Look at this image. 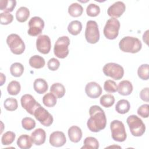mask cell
Segmentation results:
<instances>
[{
  "instance_id": "cell-1",
  "label": "cell",
  "mask_w": 149,
  "mask_h": 149,
  "mask_svg": "<svg viewBox=\"0 0 149 149\" xmlns=\"http://www.w3.org/2000/svg\"><path fill=\"white\" fill-rule=\"evenodd\" d=\"M90 118L87 125L93 132H98L104 129L107 125V118L104 110L98 105H93L89 109Z\"/></svg>"
},
{
  "instance_id": "cell-2",
  "label": "cell",
  "mask_w": 149,
  "mask_h": 149,
  "mask_svg": "<svg viewBox=\"0 0 149 149\" xmlns=\"http://www.w3.org/2000/svg\"><path fill=\"white\" fill-rule=\"evenodd\" d=\"M119 47L123 52L134 54L141 50L142 44L140 40L136 37L126 36L121 39Z\"/></svg>"
},
{
  "instance_id": "cell-3",
  "label": "cell",
  "mask_w": 149,
  "mask_h": 149,
  "mask_svg": "<svg viewBox=\"0 0 149 149\" xmlns=\"http://www.w3.org/2000/svg\"><path fill=\"white\" fill-rule=\"evenodd\" d=\"M126 122L132 134L136 137L141 136L146 131V126L143 120L135 115H130L126 119Z\"/></svg>"
},
{
  "instance_id": "cell-4",
  "label": "cell",
  "mask_w": 149,
  "mask_h": 149,
  "mask_svg": "<svg viewBox=\"0 0 149 149\" xmlns=\"http://www.w3.org/2000/svg\"><path fill=\"white\" fill-rule=\"evenodd\" d=\"M70 44V39L68 36L59 37L55 43L54 52L55 55L61 59L66 58L69 54L68 47Z\"/></svg>"
},
{
  "instance_id": "cell-5",
  "label": "cell",
  "mask_w": 149,
  "mask_h": 149,
  "mask_svg": "<svg viewBox=\"0 0 149 149\" xmlns=\"http://www.w3.org/2000/svg\"><path fill=\"white\" fill-rule=\"evenodd\" d=\"M6 42L11 52L16 55L23 53L25 50V44L20 37L16 34H10L7 37Z\"/></svg>"
},
{
  "instance_id": "cell-6",
  "label": "cell",
  "mask_w": 149,
  "mask_h": 149,
  "mask_svg": "<svg viewBox=\"0 0 149 149\" xmlns=\"http://www.w3.org/2000/svg\"><path fill=\"white\" fill-rule=\"evenodd\" d=\"M111 136L112 139L116 141H124L126 137V133L124 124L119 120H114L110 124Z\"/></svg>"
},
{
  "instance_id": "cell-7",
  "label": "cell",
  "mask_w": 149,
  "mask_h": 149,
  "mask_svg": "<svg viewBox=\"0 0 149 149\" xmlns=\"http://www.w3.org/2000/svg\"><path fill=\"white\" fill-rule=\"evenodd\" d=\"M120 29L119 21L113 17L108 19L104 28V34L105 37L109 40L115 39L118 34Z\"/></svg>"
},
{
  "instance_id": "cell-8",
  "label": "cell",
  "mask_w": 149,
  "mask_h": 149,
  "mask_svg": "<svg viewBox=\"0 0 149 149\" xmlns=\"http://www.w3.org/2000/svg\"><path fill=\"white\" fill-rule=\"evenodd\" d=\"M85 38L90 44H95L100 39V31L98 26L95 21L88 20L86 24L85 30Z\"/></svg>"
},
{
  "instance_id": "cell-9",
  "label": "cell",
  "mask_w": 149,
  "mask_h": 149,
  "mask_svg": "<svg viewBox=\"0 0 149 149\" xmlns=\"http://www.w3.org/2000/svg\"><path fill=\"white\" fill-rule=\"evenodd\" d=\"M102 70L105 76L111 77L115 80L121 79L124 74L123 67L119 64L113 62L106 63L104 66Z\"/></svg>"
},
{
  "instance_id": "cell-10",
  "label": "cell",
  "mask_w": 149,
  "mask_h": 149,
  "mask_svg": "<svg viewBox=\"0 0 149 149\" xmlns=\"http://www.w3.org/2000/svg\"><path fill=\"white\" fill-rule=\"evenodd\" d=\"M33 115L44 126H49L54 120L52 115L47 109L41 107V105L39 106L36 109Z\"/></svg>"
},
{
  "instance_id": "cell-11",
  "label": "cell",
  "mask_w": 149,
  "mask_h": 149,
  "mask_svg": "<svg viewBox=\"0 0 149 149\" xmlns=\"http://www.w3.org/2000/svg\"><path fill=\"white\" fill-rule=\"evenodd\" d=\"M28 34L31 36H37L41 33L44 27V20L38 16H34L29 22Z\"/></svg>"
},
{
  "instance_id": "cell-12",
  "label": "cell",
  "mask_w": 149,
  "mask_h": 149,
  "mask_svg": "<svg viewBox=\"0 0 149 149\" xmlns=\"http://www.w3.org/2000/svg\"><path fill=\"white\" fill-rule=\"evenodd\" d=\"M20 102L22 107L28 113L33 115L36 109L41 105L31 95L29 94H24L21 97Z\"/></svg>"
},
{
  "instance_id": "cell-13",
  "label": "cell",
  "mask_w": 149,
  "mask_h": 149,
  "mask_svg": "<svg viewBox=\"0 0 149 149\" xmlns=\"http://www.w3.org/2000/svg\"><path fill=\"white\" fill-rule=\"evenodd\" d=\"M36 47L41 54H47L51 48V42L49 37L47 35H40L36 40Z\"/></svg>"
},
{
  "instance_id": "cell-14",
  "label": "cell",
  "mask_w": 149,
  "mask_h": 149,
  "mask_svg": "<svg viewBox=\"0 0 149 149\" xmlns=\"http://www.w3.org/2000/svg\"><path fill=\"white\" fill-rule=\"evenodd\" d=\"M126 6L122 1H116L111 5L108 10V15L113 18L119 17L125 11Z\"/></svg>"
},
{
  "instance_id": "cell-15",
  "label": "cell",
  "mask_w": 149,
  "mask_h": 149,
  "mask_svg": "<svg viewBox=\"0 0 149 149\" xmlns=\"http://www.w3.org/2000/svg\"><path fill=\"white\" fill-rule=\"evenodd\" d=\"M102 90L101 86L96 82L91 81L88 83L85 87V92L87 95L91 98H97L99 97Z\"/></svg>"
},
{
  "instance_id": "cell-16",
  "label": "cell",
  "mask_w": 149,
  "mask_h": 149,
  "mask_svg": "<svg viewBox=\"0 0 149 149\" xmlns=\"http://www.w3.org/2000/svg\"><path fill=\"white\" fill-rule=\"evenodd\" d=\"M49 143L51 146L56 147L63 146L66 141V137L62 132L55 131L52 132L49 136Z\"/></svg>"
},
{
  "instance_id": "cell-17",
  "label": "cell",
  "mask_w": 149,
  "mask_h": 149,
  "mask_svg": "<svg viewBox=\"0 0 149 149\" xmlns=\"http://www.w3.org/2000/svg\"><path fill=\"white\" fill-rule=\"evenodd\" d=\"M31 138L33 142L36 145H42L45 141L46 133L42 129L38 128L32 132L31 134Z\"/></svg>"
},
{
  "instance_id": "cell-18",
  "label": "cell",
  "mask_w": 149,
  "mask_h": 149,
  "mask_svg": "<svg viewBox=\"0 0 149 149\" xmlns=\"http://www.w3.org/2000/svg\"><path fill=\"white\" fill-rule=\"evenodd\" d=\"M119 94L122 95H129L133 91V86L129 80H122L119 83L118 90Z\"/></svg>"
},
{
  "instance_id": "cell-19",
  "label": "cell",
  "mask_w": 149,
  "mask_h": 149,
  "mask_svg": "<svg viewBox=\"0 0 149 149\" xmlns=\"http://www.w3.org/2000/svg\"><path fill=\"white\" fill-rule=\"evenodd\" d=\"M68 136L73 143H78L82 137V131L77 126H72L68 129Z\"/></svg>"
},
{
  "instance_id": "cell-20",
  "label": "cell",
  "mask_w": 149,
  "mask_h": 149,
  "mask_svg": "<svg viewBox=\"0 0 149 149\" xmlns=\"http://www.w3.org/2000/svg\"><path fill=\"white\" fill-rule=\"evenodd\" d=\"M33 143L31 137L27 134H22L20 136L17 140V145L21 149L30 148Z\"/></svg>"
},
{
  "instance_id": "cell-21",
  "label": "cell",
  "mask_w": 149,
  "mask_h": 149,
  "mask_svg": "<svg viewBox=\"0 0 149 149\" xmlns=\"http://www.w3.org/2000/svg\"><path fill=\"white\" fill-rule=\"evenodd\" d=\"M33 87L34 90L38 94H41L45 93L48 88L47 81L41 78L37 79L34 80L33 83Z\"/></svg>"
},
{
  "instance_id": "cell-22",
  "label": "cell",
  "mask_w": 149,
  "mask_h": 149,
  "mask_svg": "<svg viewBox=\"0 0 149 149\" xmlns=\"http://www.w3.org/2000/svg\"><path fill=\"white\" fill-rule=\"evenodd\" d=\"M50 91L54 94L57 98H61L64 96L66 90L62 84L60 83H55L51 86Z\"/></svg>"
},
{
  "instance_id": "cell-23",
  "label": "cell",
  "mask_w": 149,
  "mask_h": 149,
  "mask_svg": "<svg viewBox=\"0 0 149 149\" xmlns=\"http://www.w3.org/2000/svg\"><path fill=\"white\" fill-rule=\"evenodd\" d=\"M29 62L30 66L35 69L42 68L45 63L44 58L38 55H35L30 57Z\"/></svg>"
},
{
  "instance_id": "cell-24",
  "label": "cell",
  "mask_w": 149,
  "mask_h": 149,
  "mask_svg": "<svg viewBox=\"0 0 149 149\" xmlns=\"http://www.w3.org/2000/svg\"><path fill=\"white\" fill-rule=\"evenodd\" d=\"M130 108L129 102L125 99L120 100L118 101L115 105V110L116 112L120 114H125L127 113Z\"/></svg>"
},
{
  "instance_id": "cell-25",
  "label": "cell",
  "mask_w": 149,
  "mask_h": 149,
  "mask_svg": "<svg viewBox=\"0 0 149 149\" xmlns=\"http://www.w3.org/2000/svg\"><path fill=\"white\" fill-rule=\"evenodd\" d=\"M30 16V11L25 6L20 7L16 11V18L19 22H25Z\"/></svg>"
},
{
  "instance_id": "cell-26",
  "label": "cell",
  "mask_w": 149,
  "mask_h": 149,
  "mask_svg": "<svg viewBox=\"0 0 149 149\" xmlns=\"http://www.w3.org/2000/svg\"><path fill=\"white\" fill-rule=\"evenodd\" d=\"M16 5L15 0H1L0 1V10L4 12H12Z\"/></svg>"
},
{
  "instance_id": "cell-27",
  "label": "cell",
  "mask_w": 149,
  "mask_h": 149,
  "mask_svg": "<svg viewBox=\"0 0 149 149\" xmlns=\"http://www.w3.org/2000/svg\"><path fill=\"white\" fill-rule=\"evenodd\" d=\"M83 12L82 6L77 2L72 3L68 8V13L72 17H79L81 15Z\"/></svg>"
},
{
  "instance_id": "cell-28",
  "label": "cell",
  "mask_w": 149,
  "mask_h": 149,
  "mask_svg": "<svg viewBox=\"0 0 149 149\" xmlns=\"http://www.w3.org/2000/svg\"><path fill=\"white\" fill-rule=\"evenodd\" d=\"M82 30V24L79 20L72 21L68 26V30L69 33L73 36L79 34Z\"/></svg>"
},
{
  "instance_id": "cell-29",
  "label": "cell",
  "mask_w": 149,
  "mask_h": 149,
  "mask_svg": "<svg viewBox=\"0 0 149 149\" xmlns=\"http://www.w3.org/2000/svg\"><path fill=\"white\" fill-rule=\"evenodd\" d=\"M83 146L81 149H97L99 148V143L98 140L93 137H86L83 142Z\"/></svg>"
},
{
  "instance_id": "cell-30",
  "label": "cell",
  "mask_w": 149,
  "mask_h": 149,
  "mask_svg": "<svg viewBox=\"0 0 149 149\" xmlns=\"http://www.w3.org/2000/svg\"><path fill=\"white\" fill-rule=\"evenodd\" d=\"M24 72L23 65L19 62H15L12 64L10 67V72L14 77H20Z\"/></svg>"
},
{
  "instance_id": "cell-31",
  "label": "cell",
  "mask_w": 149,
  "mask_h": 149,
  "mask_svg": "<svg viewBox=\"0 0 149 149\" xmlns=\"http://www.w3.org/2000/svg\"><path fill=\"white\" fill-rule=\"evenodd\" d=\"M42 102L47 107H53L56 104V97L52 93H48L42 97Z\"/></svg>"
},
{
  "instance_id": "cell-32",
  "label": "cell",
  "mask_w": 149,
  "mask_h": 149,
  "mask_svg": "<svg viewBox=\"0 0 149 149\" xmlns=\"http://www.w3.org/2000/svg\"><path fill=\"white\" fill-rule=\"evenodd\" d=\"M21 86L20 83L16 80L10 81L7 87V91L10 95H16L18 94L20 91Z\"/></svg>"
},
{
  "instance_id": "cell-33",
  "label": "cell",
  "mask_w": 149,
  "mask_h": 149,
  "mask_svg": "<svg viewBox=\"0 0 149 149\" xmlns=\"http://www.w3.org/2000/svg\"><path fill=\"white\" fill-rule=\"evenodd\" d=\"M100 102L101 105L105 108H109L113 105L115 102V97L112 94H104L100 100Z\"/></svg>"
},
{
  "instance_id": "cell-34",
  "label": "cell",
  "mask_w": 149,
  "mask_h": 149,
  "mask_svg": "<svg viewBox=\"0 0 149 149\" xmlns=\"http://www.w3.org/2000/svg\"><path fill=\"white\" fill-rule=\"evenodd\" d=\"M16 134L14 132L11 131H8L5 133L1 138V142L3 145L8 146L11 144L15 140Z\"/></svg>"
},
{
  "instance_id": "cell-35",
  "label": "cell",
  "mask_w": 149,
  "mask_h": 149,
  "mask_svg": "<svg viewBox=\"0 0 149 149\" xmlns=\"http://www.w3.org/2000/svg\"><path fill=\"white\" fill-rule=\"evenodd\" d=\"M5 108L9 111H15L18 107L17 101L14 98H6L3 103Z\"/></svg>"
},
{
  "instance_id": "cell-36",
  "label": "cell",
  "mask_w": 149,
  "mask_h": 149,
  "mask_svg": "<svg viewBox=\"0 0 149 149\" xmlns=\"http://www.w3.org/2000/svg\"><path fill=\"white\" fill-rule=\"evenodd\" d=\"M137 74L141 79L144 80H147L149 78L148 65L143 64L140 65L137 70Z\"/></svg>"
},
{
  "instance_id": "cell-37",
  "label": "cell",
  "mask_w": 149,
  "mask_h": 149,
  "mask_svg": "<svg viewBox=\"0 0 149 149\" xmlns=\"http://www.w3.org/2000/svg\"><path fill=\"white\" fill-rule=\"evenodd\" d=\"M86 13L90 17H95L100 13V8L95 3H90L86 8Z\"/></svg>"
},
{
  "instance_id": "cell-38",
  "label": "cell",
  "mask_w": 149,
  "mask_h": 149,
  "mask_svg": "<svg viewBox=\"0 0 149 149\" xmlns=\"http://www.w3.org/2000/svg\"><path fill=\"white\" fill-rule=\"evenodd\" d=\"M22 125L25 130H31L36 127V122L31 118L25 117L22 120Z\"/></svg>"
},
{
  "instance_id": "cell-39",
  "label": "cell",
  "mask_w": 149,
  "mask_h": 149,
  "mask_svg": "<svg viewBox=\"0 0 149 149\" xmlns=\"http://www.w3.org/2000/svg\"><path fill=\"white\" fill-rule=\"evenodd\" d=\"M104 88L108 93H115L118 90V86L114 81L107 80L104 82Z\"/></svg>"
},
{
  "instance_id": "cell-40",
  "label": "cell",
  "mask_w": 149,
  "mask_h": 149,
  "mask_svg": "<svg viewBox=\"0 0 149 149\" xmlns=\"http://www.w3.org/2000/svg\"><path fill=\"white\" fill-rule=\"evenodd\" d=\"M13 16L12 14L8 12L0 13V23L2 25H7L12 23Z\"/></svg>"
},
{
  "instance_id": "cell-41",
  "label": "cell",
  "mask_w": 149,
  "mask_h": 149,
  "mask_svg": "<svg viewBox=\"0 0 149 149\" xmlns=\"http://www.w3.org/2000/svg\"><path fill=\"white\" fill-rule=\"evenodd\" d=\"M148 104H146L141 105L137 109V114L144 118L148 117Z\"/></svg>"
},
{
  "instance_id": "cell-42",
  "label": "cell",
  "mask_w": 149,
  "mask_h": 149,
  "mask_svg": "<svg viewBox=\"0 0 149 149\" xmlns=\"http://www.w3.org/2000/svg\"><path fill=\"white\" fill-rule=\"evenodd\" d=\"M47 66L49 70L52 71H55L59 68L60 66V62L57 59L52 58L48 61L47 63Z\"/></svg>"
},
{
  "instance_id": "cell-43",
  "label": "cell",
  "mask_w": 149,
  "mask_h": 149,
  "mask_svg": "<svg viewBox=\"0 0 149 149\" xmlns=\"http://www.w3.org/2000/svg\"><path fill=\"white\" fill-rule=\"evenodd\" d=\"M140 97L144 101L148 102V87H146L141 90L140 93Z\"/></svg>"
},
{
  "instance_id": "cell-44",
  "label": "cell",
  "mask_w": 149,
  "mask_h": 149,
  "mask_svg": "<svg viewBox=\"0 0 149 149\" xmlns=\"http://www.w3.org/2000/svg\"><path fill=\"white\" fill-rule=\"evenodd\" d=\"M1 74V86H2L3 83L5 82V80H6V77L5 76L3 75V74L2 73H0Z\"/></svg>"
}]
</instances>
